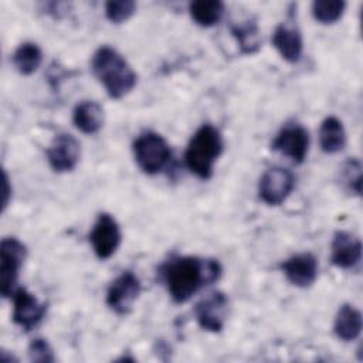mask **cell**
<instances>
[{
    "instance_id": "cell-1",
    "label": "cell",
    "mask_w": 363,
    "mask_h": 363,
    "mask_svg": "<svg viewBox=\"0 0 363 363\" xmlns=\"http://www.w3.org/2000/svg\"><path fill=\"white\" fill-rule=\"evenodd\" d=\"M223 268L217 259L193 255L176 257L162 267V277L176 303L187 302L197 291L217 282Z\"/></svg>"
},
{
    "instance_id": "cell-2",
    "label": "cell",
    "mask_w": 363,
    "mask_h": 363,
    "mask_svg": "<svg viewBox=\"0 0 363 363\" xmlns=\"http://www.w3.org/2000/svg\"><path fill=\"white\" fill-rule=\"evenodd\" d=\"M91 68L112 99L128 95L138 82V75L129 62L115 48L102 45L92 55Z\"/></svg>"
},
{
    "instance_id": "cell-3",
    "label": "cell",
    "mask_w": 363,
    "mask_h": 363,
    "mask_svg": "<svg viewBox=\"0 0 363 363\" xmlns=\"http://www.w3.org/2000/svg\"><path fill=\"white\" fill-rule=\"evenodd\" d=\"M223 136L210 123L201 125L190 138L184 152L186 167L199 179L207 180L213 176L216 160L223 152Z\"/></svg>"
},
{
    "instance_id": "cell-4",
    "label": "cell",
    "mask_w": 363,
    "mask_h": 363,
    "mask_svg": "<svg viewBox=\"0 0 363 363\" xmlns=\"http://www.w3.org/2000/svg\"><path fill=\"white\" fill-rule=\"evenodd\" d=\"M135 162L146 174L160 173L172 157V149L166 139L156 132L140 133L132 145Z\"/></svg>"
},
{
    "instance_id": "cell-5",
    "label": "cell",
    "mask_w": 363,
    "mask_h": 363,
    "mask_svg": "<svg viewBox=\"0 0 363 363\" xmlns=\"http://www.w3.org/2000/svg\"><path fill=\"white\" fill-rule=\"evenodd\" d=\"M27 255L26 245L14 238L6 237L0 242V292L3 298H11L17 279Z\"/></svg>"
},
{
    "instance_id": "cell-6",
    "label": "cell",
    "mask_w": 363,
    "mask_h": 363,
    "mask_svg": "<svg viewBox=\"0 0 363 363\" xmlns=\"http://www.w3.org/2000/svg\"><path fill=\"white\" fill-rule=\"evenodd\" d=\"M295 186V177L291 170L282 166H274L264 172L258 183V196L268 206L282 204Z\"/></svg>"
},
{
    "instance_id": "cell-7",
    "label": "cell",
    "mask_w": 363,
    "mask_h": 363,
    "mask_svg": "<svg viewBox=\"0 0 363 363\" xmlns=\"http://www.w3.org/2000/svg\"><path fill=\"white\" fill-rule=\"evenodd\" d=\"M140 281L132 271H123L118 275L106 291V305L118 315L130 312L140 294Z\"/></svg>"
},
{
    "instance_id": "cell-8",
    "label": "cell",
    "mask_w": 363,
    "mask_h": 363,
    "mask_svg": "<svg viewBox=\"0 0 363 363\" xmlns=\"http://www.w3.org/2000/svg\"><path fill=\"white\" fill-rule=\"evenodd\" d=\"M121 238L122 234L116 220L108 213H101L89 233V242L95 255L99 259L111 258L116 252Z\"/></svg>"
},
{
    "instance_id": "cell-9",
    "label": "cell",
    "mask_w": 363,
    "mask_h": 363,
    "mask_svg": "<svg viewBox=\"0 0 363 363\" xmlns=\"http://www.w3.org/2000/svg\"><path fill=\"white\" fill-rule=\"evenodd\" d=\"M227 306V295L221 291L210 292L207 296L201 298L194 306V316L199 326L211 333L221 332L225 323Z\"/></svg>"
},
{
    "instance_id": "cell-10",
    "label": "cell",
    "mask_w": 363,
    "mask_h": 363,
    "mask_svg": "<svg viewBox=\"0 0 363 363\" xmlns=\"http://www.w3.org/2000/svg\"><path fill=\"white\" fill-rule=\"evenodd\" d=\"M13 299V322L24 332L33 330L44 319L47 303L40 302L26 288H16L11 295Z\"/></svg>"
},
{
    "instance_id": "cell-11",
    "label": "cell",
    "mask_w": 363,
    "mask_h": 363,
    "mask_svg": "<svg viewBox=\"0 0 363 363\" xmlns=\"http://www.w3.org/2000/svg\"><path fill=\"white\" fill-rule=\"evenodd\" d=\"M271 149L289 157L295 163H302L309 149V133L298 123L285 125L272 140Z\"/></svg>"
},
{
    "instance_id": "cell-12",
    "label": "cell",
    "mask_w": 363,
    "mask_h": 363,
    "mask_svg": "<svg viewBox=\"0 0 363 363\" xmlns=\"http://www.w3.org/2000/svg\"><path fill=\"white\" fill-rule=\"evenodd\" d=\"M81 157V145L69 133H58L47 149L50 167L57 173L72 172Z\"/></svg>"
},
{
    "instance_id": "cell-13",
    "label": "cell",
    "mask_w": 363,
    "mask_h": 363,
    "mask_svg": "<svg viewBox=\"0 0 363 363\" xmlns=\"http://www.w3.org/2000/svg\"><path fill=\"white\" fill-rule=\"evenodd\" d=\"M281 269L291 285L308 288L318 278V259L311 252H301L285 259Z\"/></svg>"
},
{
    "instance_id": "cell-14",
    "label": "cell",
    "mask_w": 363,
    "mask_h": 363,
    "mask_svg": "<svg viewBox=\"0 0 363 363\" xmlns=\"http://www.w3.org/2000/svg\"><path fill=\"white\" fill-rule=\"evenodd\" d=\"M362 258V242L346 231H336L330 244V261L333 265L350 269Z\"/></svg>"
},
{
    "instance_id": "cell-15",
    "label": "cell",
    "mask_w": 363,
    "mask_h": 363,
    "mask_svg": "<svg viewBox=\"0 0 363 363\" xmlns=\"http://www.w3.org/2000/svg\"><path fill=\"white\" fill-rule=\"evenodd\" d=\"M272 45L279 52V55L291 64H295L301 60L302 50H303V41L301 31L296 26L281 23L275 27L272 33Z\"/></svg>"
},
{
    "instance_id": "cell-16",
    "label": "cell",
    "mask_w": 363,
    "mask_h": 363,
    "mask_svg": "<svg viewBox=\"0 0 363 363\" xmlns=\"http://www.w3.org/2000/svg\"><path fill=\"white\" fill-rule=\"evenodd\" d=\"M72 121L78 130L94 135L104 126V109L95 101H81L72 112Z\"/></svg>"
},
{
    "instance_id": "cell-17",
    "label": "cell",
    "mask_w": 363,
    "mask_h": 363,
    "mask_svg": "<svg viewBox=\"0 0 363 363\" xmlns=\"http://www.w3.org/2000/svg\"><path fill=\"white\" fill-rule=\"evenodd\" d=\"M333 332L337 339L352 342L359 337L362 332V313L350 303H343L335 318Z\"/></svg>"
},
{
    "instance_id": "cell-18",
    "label": "cell",
    "mask_w": 363,
    "mask_h": 363,
    "mask_svg": "<svg viewBox=\"0 0 363 363\" xmlns=\"http://www.w3.org/2000/svg\"><path fill=\"white\" fill-rule=\"evenodd\" d=\"M319 145L328 155H335L345 147L346 132L342 121L336 116H328L322 121L319 128Z\"/></svg>"
},
{
    "instance_id": "cell-19",
    "label": "cell",
    "mask_w": 363,
    "mask_h": 363,
    "mask_svg": "<svg viewBox=\"0 0 363 363\" xmlns=\"http://www.w3.org/2000/svg\"><path fill=\"white\" fill-rule=\"evenodd\" d=\"M11 61L21 75H31L43 62V51L35 43L26 41L14 50Z\"/></svg>"
},
{
    "instance_id": "cell-20",
    "label": "cell",
    "mask_w": 363,
    "mask_h": 363,
    "mask_svg": "<svg viewBox=\"0 0 363 363\" xmlns=\"http://www.w3.org/2000/svg\"><path fill=\"white\" fill-rule=\"evenodd\" d=\"M189 13L196 24L211 27L221 20L224 3L220 0H196L189 4Z\"/></svg>"
},
{
    "instance_id": "cell-21",
    "label": "cell",
    "mask_w": 363,
    "mask_h": 363,
    "mask_svg": "<svg viewBox=\"0 0 363 363\" xmlns=\"http://www.w3.org/2000/svg\"><path fill=\"white\" fill-rule=\"evenodd\" d=\"M231 34L237 40L242 54H254L261 47V35L255 20H248L244 24L233 26Z\"/></svg>"
},
{
    "instance_id": "cell-22",
    "label": "cell",
    "mask_w": 363,
    "mask_h": 363,
    "mask_svg": "<svg viewBox=\"0 0 363 363\" xmlns=\"http://www.w3.org/2000/svg\"><path fill=\"white\" fill-rule=\"evenodd\" d=\"M343 0H316L312 3V16L320 24H333L345 13Z\"/></svg>"
},
{
    "instance_id": "cell-23",
    "label": "cell",
    "mask_w": 363,
    "mask_h": 363,
    "mask_svg": "<svg viewBox=\"0 0 363 363\" xmlns=\"http://www.w3.org/2000/svg\"><path fill=\"white\" fill-rule=\"evenodd\" d=\"M340 183L347 190L357 196L362 193V163L356 157L347 159L340 167Z\"/></svg>"
},
{
    "instance_id": "cell-24",
    "label": "cell",
    "mask_w": 363,
    "mask_h": 363,
    "mask_svg": "<svg viewBox=\"0 0 363 363\" xmlns=\"http://www.w3.org/2000/svg\"><path fill=\"white\" fill-rule=\"evenodd\" d=\"M136 11V3L132 0H118L108 1L105 4V16L113 24H122L129 20Z\"/></svg>"
},
{
    "instance_id": "cell-25",
    "label": "cell",
    "mask_w": 363,
    "mask_h": 363,
    "mask_svg": "<svg viewBox=\"0 0 363 363\" xmlns=\"http://www.w3.org/2000/svg\"><path fill=\"white\" fill-rule=\"evenodd\" d=\"M28 357L31 362H40V363H51L55 360V356L50 343L43 337H35L31 340L28 346Z\"/></svg>"
},
{
    "instance_id": "cell-26",
    "label": "cell",
    "mask_w": 363,
    "mask_h": 363,
    "mask_svg": "<svg viewBox=\"0 0 363 363\" xmlns=\"http://www.w3.org/2000/svg\"><path fill=\"white\" fill-rule=\"evenodd\" d=\"M9 184H10L9 176H7L6 172H3V211L6 210V207L9 204V197H10V193H11V190L9 189Z\"/></svg>"
}]
</instances>
